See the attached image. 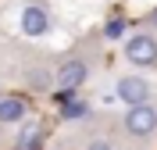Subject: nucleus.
Instances as JSON below:
<instances>
[{
    "instance_id": "1",
    "label": "nucleus",
    "mask_w": 157,
    "mask_h": 150,
    "mask_svg": "<svg viewBox=\"0 0 157 150\" xmlns=\"http://www.w3.org/2000/svg\"><path fill=\"white\" fill-rule=\"evenodd\" d=\"M121 125H125L128 136H136V140H147V136H154L157 132V104H132V107L125 111V118H121Z\"/></svg>"
},
{
    "instance_id": "2",
    "label": "nucleus",
    "mask_w": 157,
    "mask_h": 150,
    "mask_svg": "<svg viewBox=\"0 0 157 150\" xmlns=\"http://www.w3.org/2000/svg\"><path fill=\"white\" fill-rule=\"evenodd\" d=\"M125 57H128V64H136V68H154L157 64V40L150 32L128 36L125 40Z\"/></svg>"
},
{
    "instance_id": "3",
    "label": "nucleus",
    "mask_w": 157,
    "mask_h": 150,
    "mask_svg": "<svg viewBox=\"0 0 157 150\" xmlns=\"http://www.w3.org/2000/svg\"><path fill=\"white\" fill-rule=\"evenodd\" d=\"M118 100L125 104V107H132V104H147L150 100V82L143 79V75H121L114 86Z\"/></svg>"
},
{
    "instance_id": "4",
    "label": "nucleus",
    "mask_w": 157,
    "mask_h": 150,
    "mask_svg": "<svg viewBox=\"0 0 157 150\" xmlns=\"http://www.w3.org/2000/svg\"><path fill=\"white\" fill-rule=\"evenodd\" d=\"M89 68H86V61H78V57H68L64 64L57 68V75H54V86H61V90H71L75 93L82 82H86Z\"/></svg>"
},
{
    "instance_id": "5",
    "label": "nucleus",
    "mask_w": 157,
    "mask_h": 150,
    "mask_svg": "<svg viewBox=\"0 0 157 150\" xmlns=\"http://www.w3.org/2000/svg\"><path fill=\"white\" fill-rule=\"evenodd\" d=\"M18 29L25 32V36H47V32H50V14H47V7H39V4L21 7Z\"/></svg>"
},
{
    "instance_id": "6",
    "label": "nucleus",
    "mask_w": 157,
    "mask_h": 150,
    "mask_svg": "<svg viewBox=\"0 0 157 150\" xmlns=\"http://www.w3.org/2000/svg\"><path fill=\"white\" fill-rule=\"evenodd\" d=\"M0 121H4V125L25 121V100L21 97H0Z\"/></svg>"
},
{
    "instance_id": "7",
    "label": "nucleus",
    "mask_w": 157,
    "mask_h": 150,
    "mask_svg": "<svg viewBox=\"0 0 157 150\" xmlns=\"http://www.w3.org/2000/svg\"><path fill=\"white\" fill-rule=\"evenodd\" d=\"M86 150H114V143H111V140H104V136H93V140L86 143Z\"/></svg>"
},
{
    "instance_id": "8",
    "label": "nucleus",
    "mask_w": 157,
    "mask_h": 150,
    "mask_svg": "<svg viewBox=\"0 0 157 150\" xmlns=\"http://www.w3.org/2000/svg\"><path fill=\"white\" fill-rule=\"evenodd\" d=\"M32 82H36V90H47V86H50L54 79H50L47 71H43V75H39V71H32Z\"/></svg>"
},
{
    "instance_id": "9",
    "label": "nucleus",
    "mask_w": 157,
    "mask_h": 150,
    "mask_svg": "<svg viewBox=\"0 0 157 150\" xmlns=\"http://www.w3.org/2000/svg\"><path fill=\"white\" fill-rule=\"evenodd\" d=\"M107 36H111V40H118V36H121V21H107Z\"/></svg>"
},
{
    "instance_id": "10",
    "label": "nucleus",
    "mask_w": 157,
    "mask_h": 150,
    "mask_svg": "<svg viewBox=\"0 0 157 150\" xmlns=\"http://www.w3.org/2000/svg\"><path fill=\"white\" fill-rule=\"evenodd\" d=\"M150 25H154V29H157V7L150 11Z\"/></svg>"
}]
</instances>
